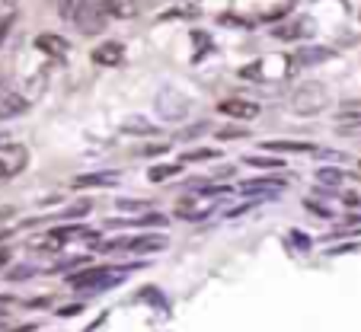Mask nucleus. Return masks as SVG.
<instances>
[{"instance_id":"bb28decb","label":"nucleus","mask_w":361,"mask_h":332,"mask_svg":"<svg viewBox=\"0 0 361 332\" xmlns=\"http://www.w3.org/2000/svg\"><path fill=\"white\" fill-rule=\"evenodd\" d=\"M212 156H218V150H192L185 154V160H212Z\"/></svg>"},{"instance_id":"2eb2a0df","label":"nucleus","mask_w":361,"mask_h":332,"mask_svg":"<svg viewBox=\"0 0 361 332\" xmlns=\"http://www.w3.org/2000/svg\"><path fill=\"white\" fill-rule=\"evenodd\" d=\"M266 150L272 154H314V144H304V141H266L262 144Z\"/></svg>"},{"instance_id":"cd10ccee","label":"nucleus","mask_w":361,"mask_h":332,"mask_svg":"<svg viewBox=\"0 0 361 332\" xmlns=\"http://www.w3.org/2000/svg\"><path fill=\"white\" fill-rule=\"evenodd\" d=\"M218 137L221 141H227V137H246V128H221Z\"/></svg>"},{"instance_id":"dca6fc26","label":"nucleus","mask_w":361,"mask_h":332,"mask_svg":"<svg viewBox=\"0 0 361 332\" xmlns=\"http://www.w3.org/2000/svg\"><path fill=\"white\" fill-rule=\"evenodd\" d=\"M102 7H106L109 20H131L137 13V7L131 0H102Z\"/></svg>"},{"instance_id":"412c9836","label":"nucleus","mask_w":361,"mask_h":332,"mask_svg":"<svg viewBox=\"0 0 361 332\" xmlns=\"http://www.w3.org/2000/svg\"><path fill=\"white\" fill-rule=\"evenodd\" d=\"M317 183H320V185H333V189H339V185L345 183V173H342V170H320V173H317Z\"/></svg>"},{"instance_id":"a211bd4d","label":"nucleus","mask_w":361,"mask_h":332,"mask_svg":"<svg viewBox=\"0 0 361 332\" xmlns=\"http://www.w3.org/2000/svg\"><path fill=\"white\" fill-rule=\"evenodd\" d=\"M176 173H183V166H179V163H164V166H150L147 179H150V183H166V179H173Z\"/></svg>"},{"instance_id":"2f4dec72","label":"nucleus","mask_w":361,"mask_h":332,"mask_svg":"<svg viewBox=\"0 0 361 332\" xmlns=\"http://www.w3.org/2000/svg\"><path fill=\"white\" fill-rule=\"evenodd\" d=\"M10 262V250H0V265H7Z\"/></svg>"},{"instance_id":"1a4fd4ad","label":"nucleus","mask_w":361,"mask_h":332,"mask_svg":"<svg viewBox=\"0 0 361 332\" xmlns=\"http://www.w3.org/2000/svg\"><path fill=\"white\" fill-rule=\"evenodd\" d=\"M106 275H112L109 269H87L80 271V275H68V285L77 288V291H87V288H106L112 285L116 278H106Z\"/></svg>"},{"instance_id":"aec40b11","label":"nucleus","mask_w":361,"mask_h":332,"mask_svg":"<svg viewBox=\"0 0 361 332\" xmlns=\"http://www.w3.org/2000/svg\"><path fill=\"white\" fill-rule=\"evenodd\" d=\"M122 131H125V135H154V131H157V125H154V122H144V118H137V116H131L128 122L122 125Z\"/></svg>"},{"instance_id":"4468645a","label":"nucleus","mask_w":361,"mask_h":332,"mask_svg":"<svg viewBox=\"0 0 361 332\" xmlns=\"http://www.w3.org/2000/svg\"><path fill=\"white\" fill-rule=\"evenodd\" d=\"M26 109H29L26 96H20V93H4L0 96V118H4V122H7V118L23 116Z\"/></svg>"},{"instance_id":"ddd939ff","label":"nucleus","mask_w":361,"mask_h":332,"mask_svg":"<svg viewBox=\"0 0 361 332\" xmlns=\"http://www.w3.org/2000/svg\"><path fill=\"white\" fill-rule=\"evenodd\" d=\"M35 48H39L42 54H51V58H64V54L71 51L68 39H61V35H51V32H42L39 39H35Z\"/></svg>"},{"instance_id":"0eeeda50","label":"nucleus","mask_w":361,"mask_h":332,"mask_svg":"<svg viewBox=\"0 0 361 332\" xmlns=\"http://www.w3.org/2000/svg\"><path fill=\"white\" fill-rule=\"evenodd\" d=\"M317 32V23L310 16H294V20H285L279 29H275V39L281 42H298V39H307V35Z\"/></svg>"},{"instance_id":"473e14b6","label":"nucleus","mask_w":361,"mask_h":332,"mask_svg":"<svg viewBox=\"0 0 361 332\" xmlns=\"http://www.w3.org/2000/svg\"><path fill=\"white\" fill-rule=\"evenodd\" d=\"M4 83H7V74H4V68H0V96H4Z\"/></svg>"},{"instance_id":"f8f14e48","label":"nucleus","mask_w":361,"mask_h":332,"mask_svg":"<svg viewBox=\"0 0 361 332\" xmlns=\"http://www.w3.org/2000/svg\"><path fill=\"white\" fill-rule=\"evenodd\" d=\"M285 189V179H246L240 183L243 195H279Z\"/></svg>"},{"instance_id":"20e7f679","label":"nucleus","mask_w":361,"mask_h":332,"mask_svg":"<svg viewBox=\"0 0 361 332\" xmlns=\"http://www.w3.org/2000/svg\"><path fill=\"white\" fill-rule=\"evenodd\" d=\"M29 150L26 144H0V179H13L26 170Z\"/></svg>"},{"instance_id":"423d86ee","label":"nucleus","mask_w":361,"mask_h":332,"mask_svg":"<svg viewBox=\"0 0 361 332\" xmlns=\"http://www.w3.org/2000/svg\"><path fill=\"white\" fill-rule=\"evenodd\" d=\"M214 211V202L204 195H189V198H179L176 202V217H183V221H202V217H208Z\"/></svg>"},{"instance_id":"4be33fe9","label":"nucleus","mask_w":361,"mask_h":332,"mask_svg":"<svg viewBox=\"0 0 361 332\" xmlns=\"http://www.w3.org/2000/svg\"><path fill=\"white\" fill-rule=\"evenodd\" d=\"M246 163H250V166H262V170H279L281 166L279 156H259V154H250Z\"/></svg>"},{"instance_id":"f3484780","label":"nucleus","mask_w":361,"mask_h":332,"mask_svg":"<svg viewBox=\"0 0 361 332\" xmlns=\"http://www.w3.org/2000/svg\"><path fill=\"white\" fill-rule=\"evenodd\" d=\"M329 54H333L329 48H310L307 45V48H300V51L294 54V61L298 64H317V61H323V58H329Z\"/></svg>"},{"instance_id":"9d476101","label":"nucleus","mask_w":361,"mask_h":332,"mask_svg":"<svg viewBox=\"0 0 361 332\" xmlns=\"http://www.w3.org/2000/svg\"><path fill=\"white\" fill-rule=\"evenodd\" d=\"M93 61L102 64V68H116V64L125 61V45L122 42H102V45L93 48Z\"/></svg>"},{"instance_id":"f03ea898","label":"nucleus","mask_w":361,"mask_h":332,"mask_svg":"<svg viewBox=\"0 0 361 332\" xmlns=\"http://www.w3.org/2000/svg\"><path fill=\"white\" fill-rule=\"evenodd\" d=\"M109 23V13L102 7V0H80V7L74 10V26L83 35H96L102 32V26Z\"/></svg>"},{"instance_id":"b1692460","label":"nucleus","mask_w":361,"mask_h":332,"mask_svg":"<svg viewBox=\"0 0 361 332\" xmlns=\"http://www.w3.org/2000/svg\"><path fill=\"white\" fill-rule=\"evenodd\" d=\"M118 211L135 214V211H147V204H144V202H128V198H118Z\"/></svg>"},{"instance_id":"6e6552de","label":"nucleus","mask_w":361,"mask_h":332,"mask_svg":"<svg viewBox=\"0 0 361 332\" xmlns=\"http://www.w3.org/2000/svg\"><path fill=\"white\" fill-rule=\"evenodd\" d=\"M166 246H170V240L164 233H144V237L122 240V250H128V252H164Z\"/></svg>"},{"instance_id":"7c9ffc66","label":"nucleus","mask_w":361,"mask_h":332,"mask_svg":"<svg viewBox=\"0 0 361 332\" xmlns=\"http://www.w3.org/2000/svg\"><path fill=\"white\" fill-rule=\"evenodd\" d=\"M80 310H83V304H71V307H61L58 313H61V316H74V313H80Z\"/></svg>"},{"instance_id":"7ed1b4c3","label":"nucleus","mask_w":361,"mask_h":332,"mask_svg":"<svg viewBox=\"0 0 361 332\" xmlns=\"http://www.w3.org/2000/svg\"><path fill=\"white\" fill-rule=\"evenodd\" d=\"M154 109H157V116L164 122H183L192 112V102L183 93H176V90H160L157 99H154Z\"/></svg>"},{"instance_id":"9b49d317","label":"nucleus","mask_w":361,"mask_h":332,"mask_svg":"<svg viewBox=\"0 0 361 332\" xmlns=\"http://www.w3.org/2000/svg\"><path fill=\"white\" fill-rule=\"evenodd\" d=\"M118 173L116 170H106V173H87V176H74L71 185L74 189H99V185H118Z\"/></svg>"},{"instance_id":"a878e982","label":"nucleus","mask_w":361,"mask_h":332,"mask_svg":"<svg viewBox=\"0 0 361 332\" xmlns=\"http://www.w3.org/2000/svg\"><path fill=\"white\" fill-rule=\"evenodd\" d=\"M90 208H93V204H90V202L71 204V208H68V217H80V214H90Z\"/></svg>"},{"instance_id":"5701e85b","label":"nucleus","mask_w":361,"mask_h":332,"mask_svg":"<svg viewBox=\"0 0 361 332\" xmlns=\"http://www.w3.org/2000/svg\"><path fill=\"white\" fill-rule=\"evenodd\" d=\"M137 227H166V217L164 214H147L137 221Z\"/></svg>"},{"instance_id":"c85d7f7f","label":"nucleus","mask_w":361,"mask_h":332,"mask_svg":"<svg viewBox=\"0 0 361 332\" xmlns=\"http://www.w3.org/2000/svg\"><path fill=\"white\" fill-rule=\"evenodd\" d=\"M166 150H170V147H166V144H154V147H144L141 154H154V156H164Z\"/></svg>"},{"instance_id":"393cba45","label":"nucleus","mask_w":361,"mask_h":332,"mask_svg":"<svg viewBox=\"0 0 361 332\" xmlns=\"http://www.w3.org/2000/svg\"><path fill=\"white\" fill-rule=\"evenodd\" d=\"M342 233H361V217L345 221V227H339V230H336V237H342Z\"/></svg>"},{"instance_id":"39448f33","label":"nucleus","mask_w":361,"mask_h":332,"mask_svg":"<svg viewBox=\"0 0 361 332\" xmlns=\"http://www.w3.org/2000/svg\"><path fill=\"white\" fill-rule=\"evenodd\" d=\"M221 112L231 118H237V122H252V118L262 112V106L256 99H246V96H231V99L221 102Z\"/></svg>"},{"instance_id":"6ab92c4d","label":"nucleus","mask_w":361,"mask_h":332,"mask_svg":"<svg viewBox=\"0 0 361 332\" xmlns=\"http://www.w3.org/2000/svg\"><path fill=\"white\" fill-rule=\"evenodd\" d=\"M333 125L339 131H361V112L355 109V112H339V116L333 118Z\"/></svg>"},{"instance_id":"c756f323","label":"nucleus","mask_w":361,"mask_h":332,"mask_svg":"<svg viewBox=\"0 0 361 332\" xmlns=\"http://www.w3.org/2000/svg\"><path fill=\"white\" fill-rule=\"evenodd\" d=\"M202 131H208V125H204V122H202V125H195V128H185L179 137H195V135H202Z\"/></svg>"},{"instance_id":"f257e3e1","label":"nucleus","mask_w":361,"mask_h":332,"mask_svg":"<svg viewBox=\"0 0 361 332\" xmlns=\"http://www.w3.org/2000/svg\"><path fill=\"white\" fill-rule=\"evenodd\" d=\"M291 109L298 116H320L329 109V90L320 80H304L294 87L291 93Z\"/></svg>"}]
</instances>
